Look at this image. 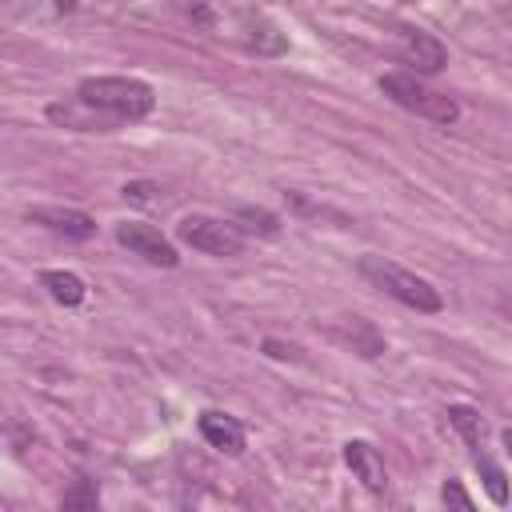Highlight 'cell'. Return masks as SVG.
I'll use <instances>...</instances> for the list:
<instances>
[{
	"instance_id": "obj_1",
	"label": "cell",
	"mask_w": 512,
	"mask_h": 512,
	"mask_svg": "<svg viewBox=\"0 0 512 512\" xmlns=\"http://www.w3.org/2000/svg\"><path fill=\"white\" fill-rule=\"evenodd\" d=\"M76 100L96 112H108L112 120H144L156 108L152 84L136 76H84L76 84Z\"/></svg>"
},
{
	"instance_id": "obj_2",
	"label": "cell",
	"mask_w": 512,
	"mask_h": 512,
	"mask_svg": "<svg viewBox=\"0 0 512 512\" xmlns=\"http://www.w3.org/2000/svg\"><path fill=\"white\" fill-rule=\"evenodd\" d=\"M356 268H360V276H364L372 288H380L384 296L400 300L404 308H416V312H440V308H444L440 292H436L424 276L408 272V268L396 264V260H384V256H360Z\"/></svg>"
},
{
	"instance_id": "obj_3",
	"label": "cell",
	"mask_w": 512,
	"mask_h": 512,
	"mask_svg": "<svg viewBox=\"0 0 512 512\" xmlns=\"http://www.w3.org/2000/svg\"><path fill=\"white\" fill-rule=\"evenodd\" d=\"M380 92H384L392 104H400L404 112H416V116H424V120H432V124H456V120H460V104H456L452 96H444V92L420 84L412 72H384V76H380Z\"/></svg>"
},
{
	"instance_id": "obj_4",
	"label": "cell",
	"mask_w": 512,
	"mask_h": 512,
	"mask_svg": "<svg viewBox=\"0 0 512 512\" xmlns=\"http://www.w3.org/2000/svg\"><path fill=\"white\" fill-rule=\"evenodd\" d=\"M176 236L208 256H240L244 252V232L232 220H216V216H184L176 224Z\"/></svg>"
},
{
	"instance_id": "obj_5",
	"label": "cell",
	"mask_w": 512,
	"mask_h": 512,
	"mask_svg": "<svg viewBox=\"0 0 512 512\" xmlns=\"http://www.w3.org/2000/svg\"><path fill=\"white\" fill-rule=\"evenodd\" d=\"M116 240H120L128 252H136L140 260L156 264V268H176V264H180V256H176L172 240H168L160 228H152V224H140V220H124V224L116 228Z\"/></svg>"
},
{
	"instance_id": "obj_6",
	"label": "cell",
	"mask_w": 512,
	"mask_h": 512,
	"mask_svg": "<svg viewBox=\"0 0 512 512\" xmlns=\"http://www.w3.org/2000/svg\"><path fill=\"white\" fill-rule=\"evenodd\" d=\"M396 44H400V56L404 64H412L416 72H440L448 64V52L436 36L420 32V28H400L396 32Z\"/></svg>"
},
{
	"instance_id": "obj_7",
	"label": "cell",
	"mask_w": 512,
	"mask_h": 512,
	"mask_svg": "<svg viewBox=\"0 0 512 512\" xmlns=\"http://www.w3.org/2000/svg\"><path fill=\"white\" fill-rule=\"evenodd\" d=\"M24 216H28L32 224H44V228H52V232H60V236H72V240H88V236L96 232V220H92L88 212H80V208L36 204V208H28Z\"/></svg>"
},
{
	"instance_id": "obj_8",
	"label": "cell",
	"mask_w": 512,
	"mask_h": 512,
	"mask_svg": "<svg viewBox=\"0 0 512 512\" xmlns=\"http://www.w3.org/2000/svg\"><path fill=\"white\" fill-rule=\"evenodd\" d=\"M344 460H348L352 476H356L368 492H384V488H388L384 460H380V452H376L368 440H348V444H344Z\"/></svg>"
},
{
	"instance_id": "obj_9",
	"label": "cell",
	"mask_w": 512,
	"mask_h": 512,
	"mask_svg": "<svg viewBox=\"0 0 512 512\" xmlns=\"http://www.w3.org/2000/svg\"><path fill=\"white\" fill-rule=\"evenodd\" d=\"M200 436L224 456H240L244 452V424L236 416H228V412H204L200 416Z\"/></svg>"
},
{
	"instance_id": "obj_10",
	"label": "cell",
	"mask_w": 512,
	"mask_h": 512,
	"mask_svg": "<svg viewBox=\"0 0 512 512\" xmlns=\"http://www.w3.org/2000/svg\"><path fill=\"white\" fill-rule=\"evenodd\" d=\"M40 284L48 288V296L56 300V304H68V308H76L84 296H88V288H84V280L76 276V272H44L40 276Z\"/></svg>"
},
{
	"instance_id": "obj_11",
	"label": "cell",
	"mask_w": 512,
	"mask_h": 512,
	"mask_svg": "<svg viewBox=\"0 0 512 512\" xmlns=\"http://www.w3.org/2000/svg\"><path fill=\"white\" fill-rule=\"evenodd\" d=\"M448 424L464 436V444H468L472 452H480V448H484V432H480V416H476V408H468V404L448 408Z\"/></svg>"
},
{
	"instance_id": "obj_12",
	"label": "cell",
	"mask_w": 512,
	"mask_h": 512,
	"mask_svg": "<svg viewBox=\"0 0 512 512\" xmlns=\"http://www.w3.org/2000/svg\"><path fill=\"white\" fill-rule=\"evenodd\" d=\"M472 456H476V464L484 468V488H488V496H492L496 504H504V500H508V484H504V472H500V468H496V464H492L484 452H472Z\"/></svg>"
},
{
	"instance_id": "obj_13",
	"label": "cell",
	"mask_w": 512,
	"mask_h": 512,
	"mask_svg": "<svg viewBox=\"0 0 512 512\" xmlns=\"http://www.w3.org/2000/svg\"><path fill=\"white\" fill-rule=\"evenodd\" d=\"M92 504H96V488L92 484H80L76 492L64 496V508H92Z\"/></svg>"
},
{
	"instance_id": "obj_14",
	"label": "cell",
	"mask_w": 512,
	"mask_h": 512,
	"mask_svg": "<svg viewBox=\"0 0 512 512\" xmlns=\"http://www.w3.org/2000/svg\"><path fill=\"white\" fill-rule=\"evenodd\" d=\"M444 500H448V504H460V508H472V496H468L456 480H448V484H444Z\"/></svg>"
},
{
	"instance_id": "obj_15",
	"label": "cell",
	"mask_w": 512,
	"mask_h": 512,
	"mask_svg": "<svg viewBox=\"0 0 512 512\" xmlns=\"http://www.w3.org/2000/svg\"><path fill=\"white\" fill-rule=\"evenodd\" d=\"M264 348H268V356H280V360H300V348H296V344H280V340H268Z\"/></svg>"
},
{
	"instance_id": "obj_16",
	"label": "cell",
	"mask_w": 512,
	"mask_h": 512,
	"mask_svg": "<svg viewBox=\"0 0 512 512\" xmlns=\"http://www.w3.org/2000/svg\"><path fill=\"white\" fill-rule=\"evenodd\" d=\"M504 444H508V452H512V428H504Z\"/></svg>"
}]
</instances>
